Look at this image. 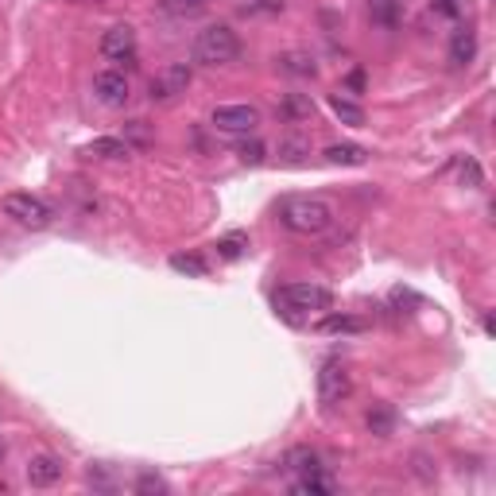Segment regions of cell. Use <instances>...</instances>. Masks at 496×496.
Returning <instances> with one entry per match:
<instances>
[{
    "label": "cell",
    "mask_w": 496,
    "mask_h": 496,
    "mask_svg": "<svg viewBox=\"0 0 496 496\" xmlns=\"http://www.w3.org/2000/svg\"><path fill=\"white\" fill-rule=\"evenodd\" d=\"M279 221H284V229H291V233L318 236L334 225V206L318 194H291L279 202Z\"/></svg>",
    "instance_id": "cell-1"
},
{
    "label": "cell",
    "mask_w": 496,
    "mask_h": 496,
    "mask_svg": "<svg viewBox=\"0 0 496 496\" xmlns=\"http://www.w3.org/2000/svg\"><path fill=\"white\" fill-rule=\"evenodd\" d=\"M236 54H241V39H236L233 28L210 24V28L198 31V39H194V62H202V66H229Z\"/></svg>",
    "instance_id": "cell-2"
},
{
    "label": "cell",
    "mask_w": 496,
    "mask_h": 496,
    "mask_svg": "<svg viewBox=\"0 0 496 496\" xmlns=\"http://www.w3.org/2000/svg\"><path fill=\"white\" fill-rule=\"evenodd\" d=\"M276 307H284L287 314L330 310V307H334V295H330L326 287H318V284H287V287H279Z\"/></svg>",
    "instance_id": "cell-3"
},
{
    "label": "cell",
    "mask_w": 496,
    "mask_h": 496,
    "mask_svg": "<svg viewBox=\"0 0 496 496\" xmlns=\"http://www.w3.org/2000/svg\"><path fill=\"white\" fill-rule=\"evenodd\" d=\"M0 210H4L12 221L24 225V229H47V225L54 221L51 206L36 194H8L4 202H0Z\"/></svg>",
    "instance_id": "cell-4"
},
{
    "label": "cell",
    "mask_w": 496,
    "mask_h": 496,
    "mask_svg": "<svg viewBox=\"0 0 496 496\" xmlns=\"http://www.w3.org/2000/svg\"><path fill=\"white\" fill-rule=\"evenodd\" d=\"M349 392H353V376H349V368L342 360H326L318 368V400L326 408H334V403H342Z\"/></svg>",
    "instance_id": "cell-5"
},
{
    "label": "cell",
    "mask_w": 496,
    "mask_h": 496,
    "mask_svg": "<svg viewBox=\"0 0 496 496\" xmlns=\"http://www.w3.org/2000/svg\"><path fill=\"white\" fill-rule=\"evenodd\" d=\"M186 86H190V66L186 62H171V66H163L160 74L152 78V101H171L178 94H186Z\"/></svg>",
    "instance_id": "cell-6"
},
{
    "label": "cell",
    "mask_w": 496,
    "mask_h": 496,
    "mask_svg": "<svg viewBox=\"0 0 496 496\" xmlns=\"http://www.w3.org/2000/svg\"><path fill=\"white\" fill-rule=\"evenodd\" d=\"M101 54L109 62H136V31L128 24H117L101 36Z\"/></svg>",
    "instance_id": "cell-7"
},
{
    "label": "cell",
    "mask_w": 496,
    "mask_h": 496,
    "mask_svg": "<svg viewBox=\"0 0 496 496\" xmlns=\"http://www.w3.org/2000/svg\"><path fill=\"white\" fill-rule=\"evenodd\" d=\"M260 124V109L252 105H218L213 109V128L221 132H252Z\"/></svg>",
    "instance_id": "cell-8"
},
{
    "label": "cell",
    "mask_w": 496,
    "mask_h": 496,
    "mask_svg": "<svg viewBox=\"0 0 496 496\" xmlns=\"http://www.w3.org/2000/svg\"><path fill=\"white\" fill-rule=\"evenodd\" d=\"M94 94H97L101 105L120 109L124 101H128V78H124L120 70H97L94 74Z\"/></svg>",
    "instance_id": "cell-9"
},
{
    "label": "cell",
    "mask_w": 496,
    "mask_h": 496,
    "mask_svg": "<svg viewBox=\"0 0 496 496\" xmlns=\"http://www.w3.org/2000/svg\"><path fill=\"white\" fill-rule=\"evenodd\" d=\"M28 481L36 484V489H51L54 481H62V458L54 454H39L28 461Z\"/></svg>",
    "instance_id": "cell-10"
},
{
    "label": "cell",
    "mask_w": 496,
    "mask_h": 496,
    "mask_svg": "<svg viewBox=\"0 0 496 496\" xmlns=\"http://www.w3.org/2000/svg\"><path fill=\"white\" fill-rule=\"evenodd\" d=\"M408 16V0H368V20L376 28H396Z\"/></svg>",
    "instance_id": "cell-11"
},
{
    "label": "cell",
    "mask_w": 496,
    "mask_h": 496,
    "mask_svg": "<svg viewBox=\"0 0 496 496\" xmlns=\"http://www.w3.org/2000/svg\"><path fill=\"white\" fill-rule=\"evenodd\" d=\"M337 489V484L326 477L322 469H310V473H302V477L291 484V492H299V496H330Z\"/></svg>",
    "instance_id": "cell-12"
},
{
    "label": "cell",
    "mask_w": 496,
    "mask_h": 496,
    "mask_svg": "<svg viewBox=\"0 0 496 496\" xmlns=\"http://www.w3.org/2000/svg\"><path fill=\"white\" fill-rule=\"evenodd\" d=\"M368 160V152L360 144H330L326 148V163H337V167H360Z\"/></svg>",
    "instance_id": "cell-13"
},
{
    "label": "cell",
    "mask_w": 496,
    "mask_h": 496,
    "mask_svg": "<svg viewBox=\"0 0 496 496\" xmlns=\"http://www.w3.org/2000/svg\"><path fill=\"white\" fill-rule=\"evenodd\" d=\"M473 54H477V36H473L469 28L454 31V43H450V59H454L458 66H466V62H473Z\"/></svg>",
    "instance_id": "cell-14"
},
{
    "label": "cell",
    "mask_w": 496,
    "mask_h": 496,
    "mask_svg": "<svg viewBox=\"0 0 496 496\" xmlns=\"http://www.w3.org/2000/svg\"><path fill=\"white\" fill-rule=\"evenodd\" d=\"M86 155H97V160H124V155H128V144L112 140V136H101L94 144H86Z\"/></svg>",
    "instance_id": "cell-15"
},
{
    "label": "cell",
    "mask_w": 496,
    "mask_h": 496,
    "mask_svg": "<svg viewBox=\"0 0 496 496\" xmlns=\"http://www.w3.org/2000/svg\"><path fill=\"white\" fill-rule=\"evenodd\" d=\"M318 330L322 334H360V330H365V322L353 318V314H330V318L318 322Z\"/></svg>",
    "instance_id": "cell-16"
},
{
    "label": "cell",
    "mask_w": 496,
    "mask_h": 496,
    "mask_svg": "<svg viewBox=\"0 0 496 496\" xmlns=\"http://www.w3.org/2000/svg\"><path fill=\"white\" fill-rule=\"evenodd\" d=\"M330 109H334V117L337 120H345V124H353V128H360L365 124V109L357 105V101H345V97H330Z\"/></svg>",
    "instance_id": "cell-17"
},
{
    "label": "cell",
    "mask_w": 496,
    "mask_h": 496,
    "mask_svg": "<svg viewBox=\"0 0 496 496\" xmlns=\"http://www.w3.org/2000/svg\"><path fill=\"white\" fill-rule=\"evenodd\" d=\"M284 117H287V120H310V117H314L310 97H307V94H287V101H284Z\"/></svg>",
    "instance_id": "cell-18"
},
{
    "label": "cell",
    "mask_w": 496,
    "mask_h": 496,
    "mask_svg": "<svg viewBox=\"0 0 496 496\" xmlns=\"http://www.w3.org/2000/svg\"><path fill=\"white\" fill-rule=\"evenodd\" d=\"M279 66H284L287 74H302V78H314V70H318L310 54H302V51H291V54H284V59H279Z\"/></svg>",
    "instance_id": "cell-19"
},
{
    "label": "cell",
    "mask_w": 496,
    "mask_h": 496,
    "mask_svg": "<svg viewBox=\"0 0 496 496\" xmlns=\"http://www.w3.org/2000/svg\"><path fill=\"white\" fill-rule=\"evenodd\" d=\"M171 268L175 272H183V276H206V260L202 256H194V252H178V256H171Z\"/></svg>",
    "instance_id": "cell-20"
},
{
    "label": "cell",
    "mask_w": 496,
    "mask_h": 496,
    "mask_svg": "<svg viewBox=\"0 0 496 496\" xmlns=\"http://www.w3.org/2000/svg\"><path fill=\"white\" fill-rule=\"evenodd\" d=\"M287 466H291V469H299V473H310V469H322V466H318V454H314V450H307V446H299V450H291V454H287Z\"/></svg>",
    "instance_id": "cell-21"
},
{
    "label": "cell",
    "mask_w": 496,
    "mask_h": 496,
    "mask_svg": "<svg viewBox=\"0 0 496 496\" xmlns=\"http://www.w3.org/2000/svg\"><path fill=\"white\" fill-rule=\"evenodd\" d=\"M244 248H248V236L244 233H229V236H221V241H218V252L225 256V260H236Z\"/></svg>",
    "instance_id": "cell-22"
},
{
    "label": "cell",
    "mask_w": 496,
    "mask_h": 496,
    "mask_svg": "<svg viewBox=\"0 0 496 496\" xmlns=\"http://www.w3.org/2000/svg\"><path fill=\"white\" fill-rule=\"evenodd\" d=\"M368 431L380 434V438L392 434V408H372L368 411Z\"/></svg>",
    "instance_id": "cell-23"
},
{
    "label": "cell",
    "mask_w": 496,
    "mask_h": 496,
    "mask_svg": "<svg viewBox=\"0 0 496 496\" xmlns=\"http://www.w3.org/2000/svg\"><path fill=\"white\" fill-rule=\"evenodd\" d=\"M136 492H144V496H152V492H167V481H163V477H155V473H144V477L136 481Z\"/></svg>",
    "instance_id": "cell-24"
},
{
    "label": "cell",
    "mask_w": 496,
    "mask_h": 496,
    "mask_svg": "<svg viewBox=\"0 0 496 496\" xmlns=\"http://www.w3.org/2000/svg\"><path fill=\"white\" fill-rule=\"evenodd\" d=\"M241 160H244V163H264V144H260V140L241 144Z\"/></svg>",
    "instance_id": "cell-25"
},
{
    "label": "cell",
    "mask_w": 496,
    "mask_h": 496,
    "mask_svg": "<svg viewBox=\"0 0 496 496\" xmlns=\"http://www.w3.org/2000/svg\"><path fill=\"white\" fill-rule=\"evenodd\" d=\"M302 152H307V144H302V140H284V144H279V155H284V160H291V163H295Z\"/></svg>",
    "instance_id": "cell-26"
},
{
    "label": "cell",
    "mask_w": 496,
    "mask_h": 496,
    "mask_svg": "<svg viewBox=\"0 0 496 496\" xmlns=\"http://www.w3.org/2000/svg\"><path fill=\"white\" fill-rule=\"evenodd\" d=\"M434 12H442V16H461V8H466V4H461V0H434Z\"/></svg>",
    "instance_id": "cell-27"
},
{
    "label": "cell",
    "mask_w": 496,
    "mask_h": 496,
    "mask_svg": "<svg viewBox=\"0 0 496 496\" xmlns=\"http://www.w3.org/2000/svg\"><path fill=\"white\" fill-rule=\"evenodd\" d=\"M458 171H461V183H466V178H469V186L481 183V171H477V163H473V160H466V163L458 167Z\"/></svg>",
    "instance_id": "cell-28"
},
{
    "label": "cell",
    "mask_w": 496,
    "mask_h": 496,
    "mask_svg": "<svg viewBox=\"0 0 496 496\" xmlns=\"http://www.w3.org/2000/svg\"><path fill=\"white\" fill-rule=\"evenodd\" d=\"M349 86H353L357 94H360V89H365V74H360V70H357V74H349Z\"/></svg>",
    "instance_id": "cell-29"
},
{
    "label": "cell",
    "mask_w": 496,
    "mask_h": 496,
    "mask_svg": "<svg viewBox=\"0 0 496 496\" xmlns=\"http://www.w3.org/2000/svg\"><path fill=\"white\" fill-rule=\"evenodd\" d=\"M0 461H4V442H0Z\"/></svg>",
    "instance_id": "cell-30"
},
{
    "label": "cell",
    "mask_w": 496,
    "mask_h": 496,
    "mask_svg": "<svg viewBox=\"0 0 496 496\" xmlns=\"http://www.w3.org/2000/svg\"><path fill=\"white\" fill-rule=\"evenodd\" d=\"M190 4H202V0H190Z\"/></svg>",
    "instance_id": "cell-31"
}]
</instances>
